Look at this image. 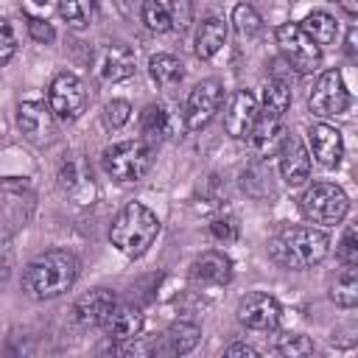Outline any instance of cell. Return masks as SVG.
<instances>
[{
	"label": "cell",
	"instance_id": "6da1fadb",
	"mask_svg": "<svg viewBox=\"0 0 358 358\" xmlns=\"http://www.w3.org/2000/svg\"><path fill=\"white\" fill-rule=\"evenodd\" d=\"M78 277V260L67 249H50L25 266L22 288L34 299H53L73 288Z\"/></svg>",
	"mask_w": 358,
	"mask_h": 358
},
{
	"label": "cell",
	"instance_id": "7a4b0ae2",
	"mask_svg": "<svg viewBox=\"0 0 358 358\" xmlns=\"http://www.w3.org/2000/svg\"><path fill=\"white\" fill-rule=\"evenodd\" d=\"M159 235V218L140 201H129L109 227V241L126 257H143Z\"/></svg>",
	"mask_w": 358,
	"mask_h": 358
},
{
	"label": "cell",
	"instance_id": "3957f363",
	"mask_svg": "<svg viewBox=\"0 0 358 358\" xmlns=\"http://www.w3.org/2000/svg\"><path fill=\"white\" fill-rule=\"evenodd\" d=\"M271 257L285 268H310L330 252L327 232L316 227H285L271 238Z\"/></svg>",
	"mask_w": 358,
	"mask_h": 358
},
{
	"label": "cell",
	"instance_id": "277c9868",
	"mask_svg": "<svg viewBox=\"0 0 358 358\" xmlns=\"http://www.w3.org/2000/svg\"><path fill=\"white\" fill-rule=\"evenodd\" d=\"M101 165L117 182H140L154 165V151H151V145L145 140L115 143V145L103 148Z\"/></svg>",
	"mask_w": 358,
	"mask_h": 358
},
{
	"label": "cell",
	"instance_id": "5b68a950",
	"mask_svg": "<svg viewBox=\"0 0 358 358\" xmlns=\"http://www.w3.org/2000/svg\"><path fill=\"white\" fill-rule=\"evenodd\" d=\"M299 207L305 213L308 221L313 224H324V227H336L344 221L347 210H350V199L347 193L333 185V182H316L310 185L302 199H299Z\"/></svg>",
	"mask_w": 358,
	"mask_h": 358
},
{
	"label": "cell",
	"instance_id": "8992f818",
	"mask_svg": "<svg viewBox=\"0 0 358 358\" xmlns=\"http://www.w3.org/2000/svg\"><path fill=\"white\" fill-rule=\"evenodd\" d=\"M274 39H277V48L282 53V62L294 73L305 76V73L319 70V64H322V48L299 28V22H282V25H277Z\"/></svg>",
	"mask_w": 358,
	"mask_h": 358
},
{
	"label": "cell",
	"instance_id": "52a82bcc",
	"mask_svg": "<svg viewBox=\"0 0 358 358\" xmlns=\"http://www.w3.org/2000/svg\"><path fill=\"white\" fill-rule=\"evenodd\" d=\"M48 106L59 120H76L87 109V87L76 73H59L48 87Z\"/></svg>",
	"mask_w": 358,
	"mask_h": 358
},
{
	"label": "cell",
	"instance_id": "ba28073f",
	"mask_svg": "<svg viewBox=\"0 0 358 358\" xmlns=\"http://www.w3.org/2000/svg\"><path fill=\"white\" fill-rule=\"evenodd\" d=\"M350 106V92H347V84L341 78L338 70H324L310 95H308V109L316 115V117H333V115H341L347 112Z\"/></svg>",
	"mask_w": 358,
	"mask_h": 358
},
{
	"label": "cell",
	"instance_id": "9c48e42d",
	"mask_svg": "<svg viewBox=\"0 0 358 358\" xmlns=\"http://www.w3.org/2000/svg\"><path fill=\"white\" fill-rule=\"evenodd\" d=\"M17 129L31 145H50L56 137V123L50 106L39 101H22L17 106Z\"/></svg>",
	"mask_w": 358,
	"mask_h": 358
},
{
	"label": "cell",
	"instance_id": "30bf717a",
	"mask_svg": "<svg viewBox=\"0 0 358 358\" xmlns=\"http://www.w3.org/2000/svg\"><path fill=\"white\" fill-rule=\"evenodd\" d=\"M221 101H224V90H221V84H218L215 78L199 81V84L190 90L187 103H185V123H187V129L196 131V129L207 126V123L215 117Z\"/></svg>",
	"mask_w": 358,
	"mask_h": 358
},
{
	"label": "cell",
	"instance_id": "8fae6325",
	"mask_svg": "<svg viewBox=\"0 0 358 358\" xmlns=\"http://www.w3.org/2000/svg\"><path fill=\"white\" fill-rule=\"evenodd\" d=\"M95 76L106 84H117L134 76V50L123 42H103L95 50Z\"/></svg>",
	"mask_w": 358,
	"mask_h": 358
},
{
	"label": "cell",
	"instance_id": "7c38bea8",
	"mask_svg": "<svg viewBox=\"0 0 358 358\" xmlns=\"http://www.w3.org/2000/svg\"><path fill=\"white\" fill-rule=\"evenodd\" d=\"M238 322L246 324L249 330H274L280 324V302L268 294H260V291H252L246 294L241 302H238Z\"/></svg>",
	"mask_w": 358,
	"mask_h": 358
},
{
	"label": "cell",
	"instance_id": "4fadbf2b",
	"mask_svg": "<svg viewBox=\"0 0 358 358\" xmlns=\"http://www.w3.org/2000/svg\"><path fill=\"white\" fill-rule=\"evenodd\" d=\"M260 117V106H257V98L249 92V90H235L229 103H227V112H224V129L229 137L235 140H243L249 137L255 120Z\"/></svg>",
	"mask_w": 358,
	"mask_h": 358
},
{
	"label": "cell",
	"instance_id": "5bb4252c",
	"mask_svg": "<svg viewBox=\"0 0 358 358\" xmlns=\"http://www.w3.org/2000/svg\"><path fill=\"white\" fill-rule=\"evenodd\" d=\"M277 154H280V173L285 179V185L299 187L310 179V154H308V148L299 137L285 134Z\"/></svg>",
	"mask_w": 358,
	"mask_h": 358
},
{
	"label": "cell",
	"instance_id": "9a60e30c",
	"mask_svg": "<svg viewBox=\"0 0 358 358\" xmlns=\"http://www.w3.org/2000/svg\"><path fill=\"white\" fill-rule=\"evenodd\" d=\"M117 305L115 294L106 288H92L87 294H81L73 302V322L81 327H98L106 322V316L112 313V308Z\"/></svg>",
	"mask_w": 358,
	"mask_h": 358
},
{
	"label": "cell",
	"instance_id": "2e32d148",
	"mask_svg": "<svg viewBox=\"0 0 358 358\" xmlns=\"http://www.w3.org/2000/svg\"><path fill=\"white\" fill-rule=\"evenodd\" d=\"M308 143H310V154L319 165L324 168H336L344 157V140L341 131L330 123H313L308 129Z\"/></svg>",
	"mask_w": 358,
	"mask_h": 358
},
{
	"label": "cell",
	"instance_id": "e0dca14e",
	"mask_svg": "<svg viewBox=\"0 0 358 358\" xmlns=\"http://www.w3.org/2000/svg\"><path fill=\"white\" fill-rule=\"evenodd\" d=\"M190 280L199 285H227L232 280V260L224 252H201L190 266Z\"/></svg>",
	"mask_w": 358,
	"mask_h": 358
},
{
	"label": "cell",
	"instance_id": "ac0fdd59",
	"mask_svg": "<svg viewBox=\"0 0 358 358\" xmlns=\"http://www.w3.org/2000/svg\"><path fill=\"white\" fill-rule=\"evenodd\" d=\"M59 185L64 193H70L78 204H87L92 201V193H95V182H92V171L84 159H67L59 171Z\"/></svg>",
	"mask_w": 358,
	"mask_h": 358
},
{
	"label": "cell",
	"instance_id": "d6986e66",
	"mask_svg": "<svg viewBox=\"0 0 358 358\" xmlns=\"http://www.w3.org/2000/svg\"><path fill=\"white\" fill-rule=\"evenodd\" d=\"M143 322L145 319H143L140 308H134V305H115L101 327H103V333L112 341H129V338H137L143 333Z\"/></svg>",
	"mask_w": 358,
	"mask_h": 358
},
{
	"label": "cell",
	"instance_id": "ffe728a7",
	"mask_svg": "<svg viewBox=\"0 0 358 358\" xmlns=\"http://www.w3.org/2000/svg\"><path fill=\"white\" fill-rule=\"evenodd\" d=\"M249 140H252V148L257 157H271L280 151L282 140H285V129L280 123L277 115H263L255 120L252 131H249Z\"/></svg>",
	"mask_w": 358,
	"mask_h": 358
},
{
	"label": "cell",
	"instance_id": "44dd1931",
	"mask_svg": "<svg viewBox=\"0 0 358 358\" xmlns=\"http://www.w3.org/2000/svg\"><path fill=\"white\" fill-rule=\"evenodd\" d=\"M227 42V22L221 17H207L201 20L196 31V56L199 59H213Z\"/></svg>",
	"mask_w": 358,
	"mask_h": 358
},
{
	"label": "cell",
	"instance_id": "7402d4cb",
	"mask_svg": "<svg viewBox=\"0 0 358 358\" xmlns=\"http://www.w3.org/2000/svg\"><path fill=\"white\" fill-rule=\"evenodd\" d=\"M148 76H151V81H154L159 90H173V87L182 84L185 67H182V62H179L176 56H171V53H157V56L148 59Z\"/></svg>",
	"mask_w": 358,
	"mask_h": 358
},
{
	"label": "cell",
	"instance_id": "603a6c76",
	"mask_svg": "<svg viewBox=\"0 0 358 358\" xmlns=\"http://www.w3.org/2000/svg\"><path fill=\"white\" fill-rule=\"evenodd\" d=\"M299 28H302L319 48L338 42V22H336L327 11H310V14L299 22Z\"/></svg>",
	"mask_w": 358,
	"mask_h": 358
},
{
	"label": "cell",
	"instance_id": "cb8c5ba5",
	"mask_svg": "<svg viewBox=\"0 0 358 358\" xmlns=\"http://www.w3.org/2000/svg\"><path fill=\"white\" fill-rule=\"evenodd\" d=\"M140 131H143V140H145L148 145L162 143V140L168 137V131H171V117H168V112H165L159 103H148V106L143 109V115H140Z\"/></svg>",
	"mask_w": 358,
	"mask_h": 358
},
{
	"label": "cell",
	"instance_id": "d4e9b609",
	"mask_svg": "<svg viewBox=\"0 0 358 358\" xmlns=\"http://www.w3.org/2000/svg\"><path fill=\"white\" fill-rule=\"evenodd\" d=\"M162 338H165V350H168L171 355H187V352L199 344L201 330H199V324L176 322V324H171V327L162 333Z\"/></svg>",
	"mask_w": 358,
	"mask_h": 358
},
{
	"label": "cell",
	"instance_id": "484cf974",
	"mask_svg": "<svg viewBox=\"0 0 358 358\" xmlns=\"http://www.w3.org/2000/svg\"><path fill=\"white\" fill-rule=\"evenodd\" d=\"M330 299L338 308H355V302H358V271H355L352 263H347L344 271L336 274V280L330 285Z\"/></svg>",
	"mask_w": 358,
	"mask_h": 358
},
{
	"label": "cell",
	"instance_id": "4316f807",
	"mask_svg": "<svg viewBox=\"0 0 358 358\" xmlns=\"http://www.w3.org/2000/svg\"><path fill=\"white\" fill-rule=\"evenodd\" d=\"M140 17H143L145 28L154 34H165L168 28H173V14H171V6L165 0H143Z\"/></svg>",
	"mask_w": 358,
	"mask_h": 358
},
{
	"label": "cell",
	"instance_id": "83f0119b",
	"mask_svg": "<svg viewBox=\"0 0 358 358\" xmlns=\"http://www.w3.org/2000/svg\"><path fill=\"white\" fill-rule=\"evenodd\" d=\"M288 106H291V87H288V81L268 78L263 84V109H266V115H277L280 117Z\"/></svg>",
	"mask_w": 358,
	"mask_h": 358
},
{
	"label": "cell",
	"instance_id": "f1b7e54d",
	"mask_svg": "<svg viewBox=\"0 0 358 358\" xmlns=\"http://www.w3.org/2000/svg\"><path fill=\"white\" fill-rule=\"evenodd\" d=\"M59 14L73 28H84L95 20V0H59Z\"/></svg>",
	"mask_w": 358,
	"mask_h": 358
},
{
	"label": "cell",
	"instance_id": "f546056e",
	"mask_svg": "<svg viewBox=\"0 0 358 358\" xmlns=\"http://www.w3.org/2000/svg\"><path fill=\"white\" fill-rule=\"evenodd\" d=\"M232 25H235V31H238L241 36L252 39V36H257V34H260L263 20H260V14H257L249 3H238V6L232 8Z\"/></svg>",
	"mask_w": 358,
	"mask_h": 358
},
{
	"label": "cell",
	"instance_id": "4dcf8cb0",
	"mask_svg": "<svg viewBox=\"0 0 358 358\" xmlns=\"http://www.w3.org/2000/svg\"><path fill=\"white\" fill-rule=\"evenodd\" d=\"M129 117H131V106H129V101H123V98H115V101H109V103L103 106V123H106L109 129L126 126Z\"/></svg>",
	"mask_w": 358,
	"mask_h": 358
},
{
	"label": "cell",
	"instance_id": "1f68e13d",
	"mask_svg": "<svg viewBox=\"0 0 358 358\" xmlns=\"http://www.w3.org/2000/svg\"><path fill=\"white\" fill-rule=\"evenodd\" d=\"M277 350L282 355H291V358H302V355H313V341L308 336H288L277 344Z\"/></svg>",
	"mask_w": 358,
	"mask_h": 358
},
{
	"label": "cell",
	"instance_id": "d6a6232c",
	"mask_svg": "<svg viewBox=\"0 0 358 358\" xmlns=\"http://www.w3.org/2000/svg\"><path fill=\"white\" fill-rule=\"evenodd\" d=\"M11 266H14V243H11L8 229H6V227H0V285L8 280Z\"/></svg>",
	"mask_w": 358,
	"mask_h": 358
},
{
	"label": "cell",
	"instance_id": "836d02e7",
	"mask_svg": "<svg viewBox=\"0 0 358 358\" xmlns=\"http://www.w3.org/2000/svg\"><path fill=\"white\" fill-rule=\"evenodd\" d=\"M210 232H213V238L229 243V241L238 238L241 227H238V218H232V215H221V218H215V221L210 224Z\"/></svg>",
	"mask_w": 358,
	"mask_h": 358
},
{
	"label": "cell",
	"instance_id": "e575fe53",
	"mask_svg": "<svg viewBox=\"0 0 358 358\" xmlns=\"http://www.w3.org/2000/svg\"><path fill=\"white\" fill-rule=\"evenodd\" d=\"M17 50V36H14V28L8 20H0V67L14 56Z\"/></svg>",
	"mask_w": 358,
	"mask_h": 358
},
{
	"label": "cell",
	"instance_id": "d590c367",
	"mask_svg": "<svg viewBox=\"0 0 358 358\" xmlns=\"http://www.w3.org/2000/svg\"><path fill=\"white\" fill-rule=\"evenodd\" d=\"M338 257L344 260V263H358V243H355V227L350 224L347 229H344V238H341V243H338Z\"/></svg>",
	"mask_w": 358,
	"mask_h": 358
},
{
	"label": "cell",
	"instance_id": "8d00e7d4",
	"mask_svg": "<svg viewBox=\"0 0 358 358\" xmlns=\"http://www.w3.org/2000/svg\"><path fill=\"white\" fill-rule=\"evenodd\" d=\"M28 31H31V36H34L36 42H45V45H50V42L56 39L53 25H50L48 20H39V17H28Z\"/></svg>",
	"mask_w": 358,
	"mask_h": 358
},
{
	"label": "cell",
	"instance_id": "74e56055",
	"mask_svg": "<svg viewBox=\"0 0 358 358\" xmlns=\"http://www.w3.org/2000/svg\"><path fill=\"white\" fill-rule=\"evenodd\" d=\"M227 355L229 358H257V350L249 347V344H229L227 347Z\"/></svg>",
	"mask_w": 358,
	"mask_h": 358
},
{
	"label": "cell",
	"instance_id": "f35d334b",
	"mask_svg": "<svg viewBox=\"0 0 358 358\" xmlns=\"http://www.w3.org/2000/svg\"><path fill=\"white\" fill-rule=\"evenodd\" d=\"M347 53H350V59H355V28H350V34H347Z\"/></svg>",
	"mask_w": 358,
	"mask_h": 358
},
{
	"label": "cell",
	"instance_id": "ab89813d",
	"mask_svg": "<svg viewBox=\"0 0 358 358\" xmlns=\"http://www.w3.org/2000/svg\"><path fill=\"white\" fill-rule=\"evenodd\" d=\"M341 8H344L350 17H355V14H358V8H355V0H341Z\"/></svg>",
	"mask_w": 358,
	"mask_h": 358
},
{
	"label": "cell",
	"instance_id": "60d3db41",
	"mask_svg": "<svg viewBox=\"0 0 358 358\" xmlns=\"http://www.w3.org/2000/svg\"><path fill=\"white\" fill-rule=\"evenodd\" d=\"M115 6L120 8V14H123V17H129V14H131V8H129V0H115Z\"/></svg>",
	"mask_w": 358,
	"mask_h": 358
}]
</instances>
